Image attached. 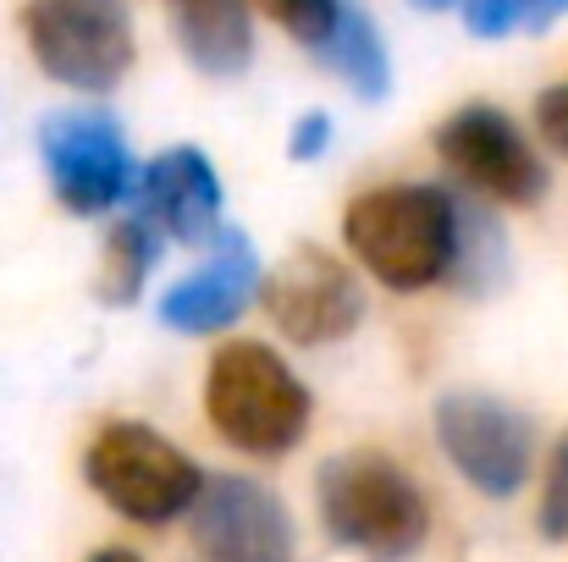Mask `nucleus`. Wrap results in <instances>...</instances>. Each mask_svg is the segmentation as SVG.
I'll return each instance as SVG.
<instances>
[{
    "label": "nucleus",
    "mask_w": 568,
    "mask_h": 562,
    "mask_svg": "<svg viewBox=\"0 0 568 562\" xmlns=\"http://www.w3.org/2000/svg\"><path fill=\"white\" fill-rule=\"evenodd\" d=\"M536 133L568 161V83L541 89V100H536Z\"/></svg>",
    "instance_id": "nucleus-21"
},
{
    "label": "nucleus",
    "mask_w": 568,
    "mask_h": 562,
    "mask_svg": "<svg viewBox=\"0 0 568 562\" xmlns=\"http://www.w3.org/2000/svg\"><path fill=\"white\" fill-rule=\"evenodd\" d=\"M348 254L392 293H425L447 282L458 254V198L436 183L365 187L343 210Z\"/></svg>",
    "instance_id": "nucleus-1"
},
{
    "label": "nucleus",
    "mask_w": 568,
    "mask_h": 562,
    "mask_svg": "<svg viewBox=\"0 0 568 562\" xmlns=\"http://www.w3.org/2000/svg\"><path fill=\"white\" fill-rule=\"evenodd\" d=\"M254 293H260V254L248 232L226 226L210 243V259L161 293V326L183 337H215L248 309Z\"/></svg>",
    "instance_id": "nucleus-12"
},
{
    "label": "nucleus",
    "mask_w": 568,
    "mask_h": 562,
    "mask_svg": "<svg viewBox=\"0 0 568 562\" xmlns=\"http://www.w3.org/2000/svg\"><path fill=\"white\" fill-rule=\"evenodd\" d=\"M189 535L204 562H293V519L282 497L248 474H210L189 508Z\"/></svg>",
    "instance_id": "nucleus-10"
},
{
    "label": "nucleus",
    "mask_w": 568,
    "mask_h": 562,
    "mask_svg": "<svg viewBox=\"0 0 568 562\" xmlns=\"http://www.w3.org/2000/svg\"><path fill=\"white\" fill-rule=\"evenodd\" d=\"M39 155H44V177L55 187V198L72 215H105L139 183L122 122L105 116V111H55V116H44L39 122Z\"/></svg>",
    "instance_id": "nucleus-8"
},
{
    "label": "nucleus",
    "mask_w": 568,
    "mask_h": 562,
    "mask_svg": "<svg viewBox=\"0 0 568 562\" xmlns=\"http://www.w3.org/2000/svg\"><path fill=\"white\" fill-rule=\"evenodd\" d=\"M436 155L442 166L491 204H514L530 210L547 198V161L536 155V144L519 133V122L497 105H464L436 127Z\"/></svg>",
    "instance_id": "nucleus-7"
},
{
    "label": "nucleus",
    "mask_w": 568,
    "mask_h": 562,
    "mask_svg": "<svg viewBox=\"0 0 568 562\" xmlns=\"http://www.w3.org/2000/svg\"><path fill=\"white\" fill-rule=\"evenodd\" d=\"M536 524L547 541H568V430L558 436L547 474H541V502H536Z\"/></svg>",
    "instance_id": "nucleus-19"
},
{
    "label": "nucleus",
    "mask_w": 568,
    "mask_h": 562,
    "mask_svg": "<svg viewBox=\"0 0 568 562\" xmlns=\"http://www.w3.org/2000/svg\"><path fill=\"white\" fill-rule=\"evenodd\" d=\"M172 33L204 78H237L254 61L248 0H166Z\"/></svg>",
    "instance_id": "nucleus-13"
},
{
    "label": "nucleus",
    "mask_w": 568,
    "mask_h": 562,
    "mask_svg": "<svg viewBox=\"0 0 568 562\" xmlns=\"http://www.w3.org/2000/svg\"><path fill=\"white\" fill-rule=\"evenodd\" d=\"M326 150H332V116H326V111H304V116L293 122V133H287V161L310 166V161H321Z\"/></svg>",
    "instance_id": "nucleus-20"
},
{
    "label": "nucleus",
    "mask_w": 568,
    "mask_h": 562,
    "mask_svg": "<svg viewBox=\"0 0 568 562\" xmlns=\"http://www.w3.org/2000/svg\"><path fill=\"white\" fill-rule=\"evenodd\" d=\"M260 304L265 315L276 320V331L298 348H326V343H343L359 331L365 320V293H359V276L315 248V243H298L265 282H260Z\"/></svg>",
    "instance_id": "nucleus-9"
},
{
    "label": "nucleus",
    "mask_w": 568,
    "mask_h": 562,
    "mask_svg": "<svg viewBox=\"0 0 568 562\" xmlns=\"http://www.w3.org/2000/svg\"><path fill=\"white\" fill-rule=\"evenodd\" d=\"M315 413V397L282 354L265 343H226L215 348L204 370V419L210 430L248 452V458H282L304 441Z\"/></svg>",
    "instance_id": "nucleus-2"
},
{
    "label": "nucleus",
    "mask_w": 568,
    "mask_h": 562,
    "mask_svg": "<svg viewBox=\"0 0 568 562\" xmlns=\"http://www.w3.org/2000/svg\"><path fill=\"white\" fill-rule=\"evenodd\" d=\"M83 480L94 486V497L105 508H116L122 519L150 524V530L183 519L204 486L189 452L139 419H111L94 430V441L83 452Z\"/></svg>",
    "instance_id": "nucleus-4"
},
{
    "label": "nucleus",
    "mask_w": 568,
    "mask_h": 562,
    "mask_svg": "<svg viewBox=\"0 0 568 562\" xmlns=\"http://www.w3.org/2000/svg\"><path fill=\"white\" fill-rule=\"evenodd\" d=\"M265 11H271V22L282 28V33H293L310 55L332 39V28H337V17H343V0H260Z\"/></svg>",
    "instance_id": "nucleus-18"
},
{
    "label": "nucleus",
    "mask_w": 568,
    "mask_h": 562,
    "mask_svg": "<svg viewBox=\"0 0 568 562\" xmlns=\"http://www.w3.org/2000/svg\"><path fill=\"white\" fill-rule=\"evenodd\" d=\"M133 198H139L133 215H144L166 243L210 248V243L226 232V221H221V177H215L210 155L193 150V144L161 150V155L139 172Z\"/></svg>",
    "instance_id": "nucleus-11"
},
{
    "label": "nucleus",
    "mask_w": 568,
    "mask_h": 562,
    "mask_svg": "<svg viewBox=\"0 0 568 562\" xmlns=\"http://www.w3.org/2000/svg\"><path fill=\"white\" fill-rule=\"evenodd\" d=\"M436 441L447 463L480 497H514L536 469V419L491 391H447L436 397Z\"/></svg>",
    "instance_id": "nucleus-6"
},
{
    "label": "nucleus",
    "mask_w": 568,
    "mask_h": 562,
    "mask_svg": "<svg viewBox=\"0 0 568 562\" xmlns=\"http://www.w3.org/2000/svg\"><path fill=\"white\" fill-rule=\"evenodd\" d=\"M315 61L343 78L359 100H386L392 89V55H386V39H381L376 17L359 6V0H343V17L332 28V39L315 50Z\"/></svg>",
    "instance_id": "nucleus-14"
},
{
    "label": "nucleus",
    "mask_w": 568,
    "mask_h": 562,
    "mask_svg": "<svg viewBox=\"0 0 568 562\" xmlns=\"http://www.w3.org/2000/svg\"><path fill=\"white\" fill-rule=\"evenodd\" d=\"M315 497H321L326 535L348 552H365V558H408V552H419V541L430 530L425 491L414 486V474L403 463H392L376 447L326 458Z\"/></svg>",
    "instance_id": "nucleus-3"
},
{
    "label": "nucleus",
    "mask_w": 568,
    "mask_h": 562,
    "mask_svg": "<svg viewBox=\"0 0 568 562\" xmlns=\"http://www.w3.org/2000/svg\"><path fill=\"white\" fill-rule=\"evenodd\" d=\"M161 243H166V237H161L144 215L116 221L111 237H105L100 270H94V298H100L105 309H128V304H139L150 270L161 265Z\"/></svg>",
    "instance_id": "nucleus-15"
},
{
    "label": "nucleus",
    "mask_w": 568,
    "mask_h": 562,
    "mask_svg": "<svg viewBox=\"0 0 568 562\" xmlns=\"http://www.w3.org/2000/svg\"><path fill=\"white\" fill-rule=\"evenodd\" d=\"M503 276H508V237H503V226L480 204L458 198V254H453L447 282L458 293H491Z\"/></svg>",
    "instance_id": "nucleus-16"
},
{
    "label": "nucleus",
    "mask_w": 568,
    "mask_h": 562,
    "mask_svg": "<svg viewBox=\"0 0 568 562\" xmlns=\"http://www.w3.org/2000/svg\"><path fill=\"white\" fill-rule=\"evenodd\" d=\"M22 39L39 72L78 94H111L139 50L128 0H22Z\"/></svg>",
    "instance_id": "nucleus-5"
},
{
    "label": "nucleus",
    "mask_w": 568,
    "mask_h": 562,
    "mask_svg": "<svg viewBox=\"0 0 568 562\" xmlns=\"http://www.w3.org/2000/svg\"><path fill=\"white\" fill-rule=\"evenodd\" d=\"M458 11L475 39H503L514 28H552L568 17V0H464Z\"/></svg>",
    "instance_id": "nucleus-17"
},
{
    "label": "nucleus",
    "mask_w": 568,
    "mask_h": 562,
    "mask_svg": "<svg viewBox=\"0 0 568 562\" xmlns=\"http://www.w3.org/2000/svg\"><path fill=\"white\" fill-rule=\"evenodd\" d=\"M89 562H144V558H133V552H122V546H105V552H94Z\"/></svg>",
    "instance_id": "nucleus-22"
},
{
    "label": "nucleus",
    "mask_w": 568,
    "mask_h": 562,
    "mask_svg": "<svg viewBox=\"0 0 568 562\" xmlns=\"http://www.w3.org/2000/svg\"><path fill=\"white\" fill-rule=\"evenodd\" d=\"M419 11H447V6H464V0H414Z\"/></svg>",
    "instance_id": "nucleus-23"
}]
</instances>
